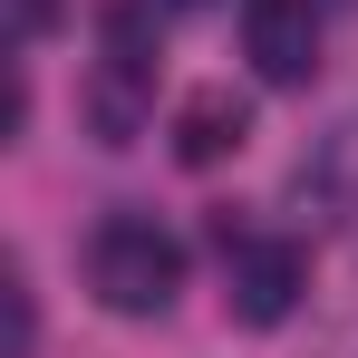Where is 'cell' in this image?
<instances>
[{
    "mask_svg": "<svg viewBox=\"0 0 358 358\" xmlns=\"http://www.w3.org/2000/svg\"><path fill=\"white\" fill-rule=\"evenodd\" d=\"M165 136H175V165H184V175H213L223 155H242V136H252V97H233V87H194Z\"/></svg>",
    "mask_w": 358,
    "mask_h": 358,
    "instance_id": "277c9868",
    "label": "cell"
},
{
    "mask_svg": "<svg viewBox=\"0 0 358 358\" xmlns=\"http://www.w3.org/2000/svg\"><path fill=\"white\" fill-rule=\"evenodd\" d=\"M0 300H10V358H29L39 349V300H29V271H20V262L0 271Z\"/></svg>",
    "mask_w": 358,
    "mask_h": 358,
    "instance_id": "5b68a950",
    "label": "cell"
},
{
    "mask_svg": "<svg viewBox=\"0 0 358 358\" xmlns=\"http://www.w3.org/2000/svg\"><path fill=\"white\" fill-rule=\"evenodd\" d=\"M242 59L262 87H310L320 78V10L310 0H242Z\"/></svg>",
    "mask_w": 358,
    "mask_h": 358,
    "instance_id": "3957f363",
    "label": "cell"
},
{
    "mask_svg": "<svg viewBox=\"0 0 358 358\" xmlns=\"http://www.w3.org/2000/svg\"><path fill=\"white\" fill-rule=\"evenodd\" d=\"M87 291L117 320H165L175 291H184V242L155 213H107L97 242H87Z\"/></svg>",
    "mask_w": 358,
    "mask_h": 358,
    "instance_id": "6da1fadb",
    "label": "cell"
},
{
    "mask_svg": "<svg viewBox=\"0 0 358 358\" xmlns=\"http://www.w3.org/2000/svg\"><path fill=\"white\" fill-rule=\"evenodd\" d=\"M223 262H233V320L242 329H281L310 291V252L300 242H242L223 213Z\"/></svg>",
    "mask_w": 358,
    "mask_h": 358,
    "instance_id": "7a4b0ae2",
    "label": "cell"
}]
</instances>
